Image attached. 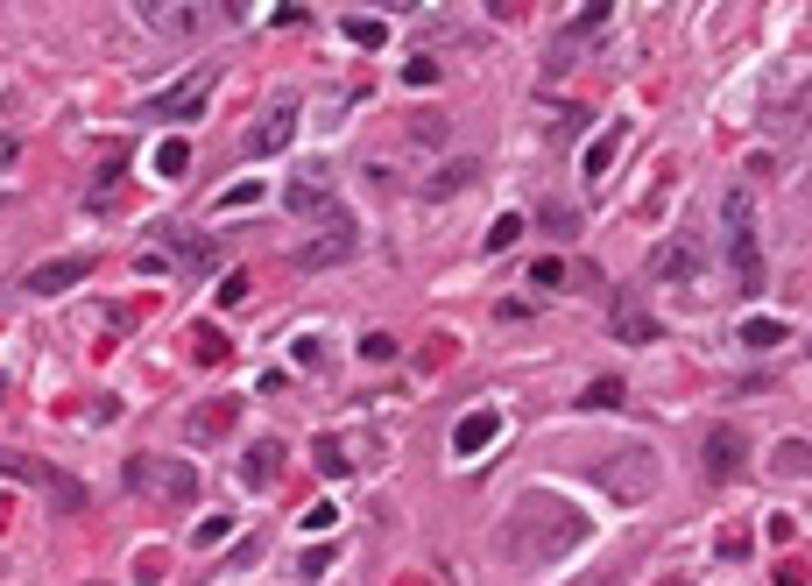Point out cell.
Wrapping results in <instances>:
<instances>
[{"mask_svg": "<svg viewBox=\"0 0 812 586\" xmlns=\"http://www.w3.org/2000/svg\"><path fill=\"white\" fill-rule=\"evenodd\" d=\"M516 240H523V213H502V219H494V227H488V254L516 248Z\"/></svg>", "mask_w": 812, "mask_h": 586, "instance_id": "obj_25", "label": "cell"}, {"mask_svg": "<svg viewBox=\"0 0 812 586\" xmlns=\"http://www.w3.org/2000/svg\"><path fill=\"white\" fill-rule=\"evenodd\" d=\"M283 205H290L297 219H319V227H325V219H339V191H333V177H325V170H297L290 184H283Z\"/></svg>", "mask_w": 812, "mask_h": 586, "instance_id": "obj_6", "label": "cell"}, {"mask_svg": "<svg viewBox=\"0 0 812 586\" xmlns=\"http://www.w3.org/2000/svg\"><path fill=\"white\" fill-rule=\"evenodd\" d=\"M706 474H714V480L742 474V431H735V424H714V439H706Z\"/></svg>", "mask_w": 812, "mask_h": 586, "instance_id": "obj_17", "label": "cell"}, {"mask_svg": "<svg viewBox=\"0 0 812 586\" xmlns=\"http://www.w3.org/2000/svg\"><path fill=\"white\" fill-rule=\"evenodd\" d=\"M156 240L170 248V262H177V268H191V276L219 268V240H191L184 227H156Z\"/></svg>", "mask_w": 812, "mask_h": 586, "instance_id": "obj_14", "label": "cell"}, {"mask_svg": "<svg viewBox=\"0 0 812 586\" xmlns=\"http://www.w3.org/2000/svg\"><path fill=\"white\" fill-rule=\"evenodd\" d=\"M142 22L156 28V36H199L205 14L191 8V0H142Z\"/></svg>", "mask_w": 812, "mask_h": 586, "instance_id": "obj_15", "label": "cell"}, {"mask_svg": "<svg viewBox=\"0 0 812 586\" xmlns=\"http://www.w3.org/2000/svg\"><path fill=\"white\" fill-rule=\"evenodd\" d=\"M480 177V163L474 156H453V163H439V170L425 177V199H453V191H466Z\"/></svg>", "mask_w": 812, "mask_h": 586, "instance_id": "obj_19", "label": "cell"}, {"mask_svg": "<svg viewBox=\"0 0 812 586\" xmlns=\"http://www.w3.org/2000/svg\"><path fill=\"white\" fill-rule=\"evenodd\" d=\"M290 142H297V107H268L248 134H240V156L262 163V156H283Z\"/></svg>", "mask_w": 812, "mask_h": 586, "instance_id": "obj_7", "label": "cell"}, {"mask_svg": "<svg viewBox=\"0 0 812 586\" xmlns=\"http://www.w3.org/2000/svg\"><path fill=\"white\" fill-rule=\"evenodd\" d=\"M347 43H360V50H382V43H389V22H382V14H347Z\"/></svg>", "mask_w": 812, "mask_h": 586, "instance_id": "obj_22", "label": "cell"}, {"mask_svg": "<svg viewBox=\"0 0 812 586\" xmlns=\"http://www.w3.org/2000/svg\"><path fill=\"white\" fill-rule=\"evenodd\" d=\"M580 403H586V410H614V403H622V382H614V374H600V382L586 388Z\"/></svg>", "mask_w": 812, "mask_h": 586, "instance_id": "obj_28", "label": "cell"}, {"mask_svg": "<svg viewBox=\"0 0 812 586\" xmlns=\"http://www.w3.org/2000/svg\"><path fill=\"white\" fill-rule=\"evenodd\" d=\"M494 439H502V410H474V417H459V424H453V453L459 459H480Z\"/></svg>", "mask_w": 812, "mask_h": 586, "instance_id": "obj_16", "label": "cell"}, {"mask_svg": "<svg viewBox=\"0 0 812 586\" xmlns=\"http://www.w3.org/2000/svg\"><path fill=\"white\" fill-rule=\"evenodd\" d=\"M720 234H728V262H735V276L756 290L763 283V254H756V213H749V191L735 184L728 199H720Z\"/></svg>", "mask_w": 812, "mask_h": 586, "instance_id": "obj_3", "label": "cell"}, {"mask_svg": "<svg viewBox=\"0 0 812 586\" xmlns=\"http://www.w3.org/2000/svg\"><path fill=\"white\" fill-rule=\"evenodd\" d=\"M276 474H283V439H254L240 459V488H268Z\"/></svg>", "mask_w": 812, "mask_h": 586, "instance_id": "obj_18", "label": "cell"}, {"mask_svg": "<svg viewBox=\"0 0 812 586\" xmlns=\"http://www.w3.org/2000/svg\"><path fill=\"white\" fill-rule=\"evenodd\" d=\"M333 523H339V509H333V502H319V509H304V530H333Z\"/></svg>", "mask_w": 812, "mask_h": 586, "instance_id": "obj_33", "label": "cell"}, {"mask_svg": "<svg viewBox=\"0 0 812 586\" xmlns=\"http://www.w3.org/2000/svg\"><path fill=\"white\" fill-rule=\"evenodd\" d=\"M600 22H608V8H600V0H594V8H586V14H573V22H565V43H580V36H594V28Z\"/></svg>", "mask_w": 812, "mask_h": 586, "instance_id": "obj_30", "label": "cell"}, {"mask_svg": "<svg viewBox=\"0 0 812 586\" xmlns=\"http://www.w3.org/2000/svg\"><path fill=\"white\" fill-rule=\"evenodd\" d=\"M0 474H22V480H36V488L50 494L57 509H85V488H79V480H64L57 467H36V459H8V453H0Z\"/></svg>", "mask_w": 812, "mask_h": 586, "instance_id": "obj_10", "label": "cell"}, {"mask_svg": "<svg viewBox=\"0 0 812 586\" xmlns=\"http://www.w3.org/2000/svg\"><path fill=\"white\" fill-rule=\"evenodd\" d=\"M184 170H191V148L177 142V134H170V142H156V177H184Z\"/></svg>", "mask_w": 812, "mask_h": 586, "instance_id": "obj_24", "label": "cell"}, {"mask_svg": "<svg viewBox=\"0 0 812 586\" xmlns=\"http://www.w3.org/2000/svg\"><path fill=\"white\" fill-rule=\"evenodd\" d=\"M700 268H706V248H700V240H665V248L650 254V276H657V283H693Z\"/></svg>", "mask_w": 812, "mask_h": 586, "instance_id": "obj_12", "label": "cell"}, {"mask_svg": "<svg viewBox=\"0 0 812 586\" xmlns=\"http://www.w3.org/2000/svg\"><path fill=\"white\" fill-rule=\"evenodd\" d=\"M234 417H240V396H219V403H199V410L184 417V439L191 445H219L234 431Z\"/></svg>", "mask_w": 812, "mask_h": 586, "instance_id": "obj_13", "label": "cell"}, {"mask_svg": "<svg viewBox=\"0 0 812 586\" xmlns=\"http://www.w3.org/2000/svg\"><path fill=\"white\" fill-rule=\"evenodd\" d=\"M234 205H262V184H254V177L227 184V191H219V213H234Z\"/></svg>", "mask_w": 812, "mask_h": 586, "instance_id": "obj_29", "label": "cell"}, {"mask_svg": "<svg viewBox=\"0 0 812 586\" xmlns=\"http://www.w3.org/2000/svg\"><path fill=\"white\" fill-rule=\"evenodd\" d=\"M530 283H537V290H573L565 262H551V254H545V262H530Z\"/></svg>", "mask_w": 812, "mask_h": 586, "instance_id": "obj_26", "label": "cell"}, {"mask_svg": "<svg viewBox=\"0 0 812 586\" xmlns=\"http://www.w3.org/2000/svg\"><path fill=\"white\" fill-rule=\"evenodd\" d=\"M354 248H360V234L347 227V213H339V219H325V227L311 234L304 248L290 254V262H297V268H304V276H311V268H339V262H354Z\"/></svg>", "mask_w": 812, "mask_h": 586, "instance_id": "obj_5", "label": "cell"}, {"mask_svg": "<svg viewBox=\"0 0 812 586\" xmlns=\"http://www.w3.org/2000/svg\"><path fill=\"white\" fill-rule=\"evenodd\" d=\"M785 339H791L785 319H742V347H749V354H777Z\"/></svg>", "mask_w": 812, "mask_h": 586, "instance_id": "obj_20", "label": "cell"}, {"mask_svg": "<svg viewBox=\"0 0 812 586\" xmlns=\"http://www.w3.org/2000/svg\"><path fill=\"white\" fill-rule=\"evenodd\" d=\"M120 480H128L142 502H156V509H191V502H199V467L177 459V453H134L128 467H120Z\"/></svg>", "mask_w": 812, "mask_h": 586, "instance_id": "obj_2", "label": "cell"}, {"mask_svg": "<svg viewBox=\"0 0 812 586\" xmlns=\"http://www.w3.org/2000/svg\"><path fill=\"white\" fill-rule=\"evenodd\" d=\"M93 276V254H64V262H36L22 276V290L28 297H57V290H71V283H85Z\"/></svg>", "mask_w": 812, "mask_h": 586, "instance_id": "obj_9", "label": "cell"}, {"mask_svg": "<svg viewBox=\"0 0 812 586\" xmlns=\"http://www.w3.org/2000/svg\"><path fill=\"white\" fill-rule=\"evenodd\" d=\"M311 467H319L325 480H339V474L354 467V459H347V445H339V439H319V445H311Z\"/></svg>", "mask_w": 812, "mask_h": 586, "instance_id": "obj_23", "label": "cell"}, {"mask_svg": "<svg viewBox=\"0 0 812 586\" xmlns=\"http://www.w3.org/2000/svg\"><path fill=\"white\" fill-rule=\"evenodd\" d=\"M213 79H219L213 64H205V71H191L184 85H170V93H156V99H148L142 113H148V120H191V113L205 107V99H213Z\"/></svg>", "mask_w": 812, "mask_h": 586, "instance_id": "obj_8", "label": "cell"}, {"mask_svg": "<svg viewBox=\"0 0 812 586\" xmlns=\"http://www.w3.org/2000/svg\"><path fill=\"white\" fill-rule=\"evenodd\" d=\"M594 480L608 494H622V502H636V494L657 488V453H650V445H622V459H600Z\"/></svg>", "mask_w": 812, "mask_h": 586, "instance_id": "obj_4", "label": "cell"}, {"mask_svg": "<svg viewBox=\"0 0 812 586\" xmlns=\"http://www.w3.org/2000/svg\"><path fill=\"white\" fill-rule=\"evenodd\" d=\"M227 530H234L227 516H205V523H199V545H219V537H227Z\"/></svg>", "mask_w": 812, "mask_h": 586, "instance_id": "obj_34", "label": "cell"}, {"mask_svg": "<svg viewBox=\"0 0 812 586\" xmlns=\"http://www.w3.org/2000/svg\"><path fill=\"white\" fill-rule=\"evenodd\" d=\"M614 333H622L629 347H643V339H657V319H650V311H636V304H614Z\"/></svg>", "mask_w": 812, "mask_h": 586, "instance_id": "obj_21", "label": "cell"}, {"mask_svg": "<svg viewBox=\"0 0 812 586\" xmlns=\"http://www.w3.org/2000/svg\"><path fill=\"white\" fill-rule=\"evenodd\" d=\"M629 148V120H608V128L586 142V156H580V177L586 184H608V170H614V156Z\"/></svg>", "mask_w": 812, "mask_h": 586, "instance_id": "obj_11", "label": "cell"}, {"mask_svg": "<svg viewBox=\"0 0 812 586\" xmlns=\"http://www.w3.org/2000/svg\"><path fill=\"white\" fill-rule=\"evenodd\" d=\"M777 474H812V445H799V439H791V445H777Z\"/></svg>", "mask_w": 812, "mask_h": 586, "instance_id": "obj_27", "label": "cell"}, {"mask_svg": "<svg viewBox=\"0 0 812 586\" xmlns=\"http://www.w3.org/2000/svg\"><path fill=\"white\" fill-rule=\"evenodd\" d=\"M325 573H333V551H304V559H297V579H325Z\"/></svg>", "mask_w": 812, "mask_h": 586, "instance_id": "obj_31", "label": "cell"}, {"mask_svg": "<svg viewBox=\"0 0 812 586\" xmlns=\"http://www.w3.org/2000/svg\"><path fill=\"white\" fill-rule=\"evenodd\" d=\"M14 156H22V142H14V134H0V170H8Z\"/></svg>", "mask_w": 812, "mask_h": 586, "instance_id": "obj_35", "label": "cell"}, {"mask_svg": "<svg viewBox=\"0 0 812 586\" xmlns=\"http://www.w3.org/2000/svg\"><path fill=\"white\" fill-rule=\"evenodd\" d=\"M360 354H368V360H396V339H389V333H368V339H360Z\"/></svg>", "mask_w": 812, "mask_h": 586, "instance_id": "obj_32", "label": "cell"}, {"mask_svg": "<svg viewBox=\"0 0 812 586\" xmlns=\"http://www.w3.org/2000/svg\"><path fill=\"white\" fill-rule=\"evenodd\" d=\"M586 530H594V523H586L573 502H559V494L537 488L494 523V551H502L509 565H551V559H565V551H580Z\"/></svg>", "mask_w": 812, "mask_h": 586, "instance_id": "obj_1", "label": "cell"}]
</instances>
